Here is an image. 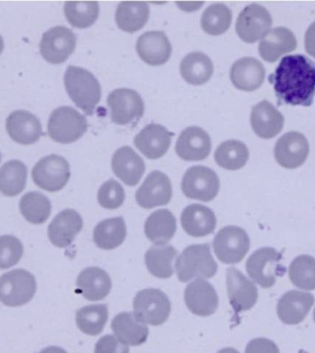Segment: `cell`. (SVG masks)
<instances>
[{
	"label": "cell",
	"mask_w": 315,
	"mask_h": 353,
	"mask_svg": "<svg viewBox=\"0 0 315 353\" xmlns=\"http://www.w3.org/2000/svg\"><path fill=\"white\" fill-rule=\"evenodd\" d=\"M280 255L273 248H262L251 254L246 270L254 281L262 288H270L276 281Z\"/></svg>",
	"instance_id": "cell-13"
},
{
	"label": "cell",
	"mask_w": 315,
	"mask_h": 353,
	"mask_svg": "<svg viewBox=\"0 0 315 353\" xmlns=\"http://www.w3.org/2000/svg\"><path fill=\"white\" fill-rule=\"evenodd\" d=\"M314 322H315V310H314Z\"/></svg>",
	"instance_id": "cell-51"
},
{
	"label": "cell",
	"mask_w": 315,
	"mask_h": 353,
	"mask_svg": "<svg viewBox=\"0 0 315 353\" xmlns=\"http://www.w3.org/2000/svg\"><path fill=\"white\" fill-rule=\"evenodd\" d=\"M289 279L298 288L315 289V259L308 255L297 256L289 266Z\"/></svg>",
	"instance_id": "cell-42"
},
{
	"label": "cell",
	"mask_w": 315,
	"mask_h": 353,
	"mask_svg": "<svg viewBox=\"0 0 315 353\" xmlns=\"http://www.w3.org/2000/svg\"><path fill=\"white\" fill-rule=\"evenodd\" d=\"M272 23V17L267 8L260 5L251 4L240 13L235 30L243 41L254 43L269 32Z\"/></svg>",
	"instance_id": "cell-11"
},
{
	"label": "cell",
	"mask_w": 315,
	"mask_h": 353,
	"mask_svg": "<svg viewBox=\"0 0 315 353\" xmlns=\"http://www.w3.org/2000/svg\"><path fill=\"white\" fill-rule=\"evenodd\" d=\"M64 11L72 26L86 29L98 19L99 8L96 1H68L66 2Z\"/></svg>",
	"instance_id": "cell-40"
},
{
	"label": "cell",
	"mask_w": 315,
	"mask_h": 353,
	"mask_svg": "<svg viewBox=\"0 0 315 353\" xmlns=\"http://www.w3.org/2000/svg\"><path fill=\"white\" fill-rule=\"evenodd\" d=\"M269 81L283 103L309 107L315 96V63L305 55H287L282 58Z\"/></svg>",
	"instance_id": "cell-1"
},
{
	"label": "cell",
	"mask_w": 315,
	"mask_h": 353,
	"mask_svg": "<svg viewBox=\"0 0 315 353\" xmlns=\"http://www.w3.org/2000/svg\"><path fill=\"white\" fill-rule=\"evenodd\" d=\"M229 77L238 90L254 91L261 87L265 81V66L256 58H240L232 65Z\"/></svg>",
	"instance_id": "cell-24"
},
{
	"label": "cell",
	"mask_w": 315,
	"mask_h": 353,
	"mask_svg": "<svg viewBox=\"0 0 315 353\" xmlns=\"http://www.w3.org/2000/svg\"><path fill=\"white\" fill-rule=\"evenodd\" d=\"M175 151L180 159L185 161H200L209 157L211 151V139L200 127H188L180 134Z\"/></svg>",
	"instance_id": "cell-17"
},
{
	"label": "cell",
	"mask_w": 315,
	"mask_h": 353,
	"mask_svg": "<svg viewBox=\"0 0 315 353\" xmlns=\"http://www.w3.org/2000/svg\"><path fill=\"white\" fill-rule=\"evenodd\" d=\"M218 353H240L238 350L232 349V347H225V349L220 350Z\"/></svg>",
	"instance_id": "cell-49"
},
{
	"label": "cell",
	"mask_w": 315,
	"mask_h": 353,
	"mask_svg": "<svg viewBox=\"0 0 315 353\" xmlns=\"http://www.w3.org/2000/svg\"><path fill=\"white\" fill-rule=\"evenodd\" d=\"M111 327L118 341L126 346H140L148 339V327L131 312L116 314Z\"/></svg>",
	"instance_id": "cell-30"
},
{
	"label": "cell",
	"mask_w": 315,
	"mask_h": 353,
	"mask_svg": "<svg viewBox=\"0 0 315 353\" xmlns=\"http://www.w3.org/2000/svg\"><path fill=\"white\" fill-rule=\"evenodd\" d=\"M214 157L220 167L228 170H238L247 163L249 150L240 141L228 140L218 145Z\"/></svg>",
	"instance_id": "cell-37"
},
{
	"label": "cell",
	"mask_w": 315,
	"mask_h": 353,
	"mask_svg": "<svg viewBox=\"0 0 315 353\" xmlns=\"http://www.w3.org/2000/svg\"><path fill=\"white\" fill-rule=\"evenodd\" d=\"M87 129L88 121L84 116L71 107L57 108L49 118L48 134L55 142H76Z\"/></svg>",
	"instance_id": "cell-4"
},
{
	"label": "cell",
	"mask_w": 315,
	"mask_h": 353,
	"mask_svg": "<svg viewBox=\"0 0 315 353\" xmlns=\"http://www.w3.org/2000/svg\"><path fill=\"white\" fill-rule=\"evenodd\" d=\"M94 353H129V349L115 336L106 335L97 342Z\"/></svg>",
	"instance_id": "cell-45"
},
{
	"label": "cell",
	"mask_w": 315,
	"mask_h": 353,
	"mask_svg": "<svg viewBox=\"0 0 315 353\" xmlns=\"http://www.w3.org/2000/svg\"><path fill=\"white\" fill-rule=\"evenodd\" d=\"M176 256L177 250L173 245H153L145 255L146 269L155 277L170 278L174 273L173 262Z\"/></svg>",
	"instance_id": "cell-35"
},
{
	"label": "cell",
	"mask_w": 315,
	"mask_h": 353,
	"mask_svg": "<svg viewBox=\"0 0 315 353\" xmlns=\"http://www.w3.org/2000/svg\"><path fill=\"white\" fill-rule=\"evenodd\" d=\"M124 188L115 179H109L104 182L99 188L98 192V201L102 208L113 210L117 209L124 203Z\"/></svg>",
	"instance_id": "cell-44"
},
{
	"label": "cell",
	"mask_w": 315,
	"mask_h": 353,
	"mask_svg": "<svg viewBox=\"0 0 315 353\" xmlns=\"http://www.w3.org/2000/svg\"><path fill=\"white\" fill-rule=\"evenodd\" d=\"M111 120L118 125L137 123L144 114L145 105L137 91L130 88H117L108 96Z\"/></svg>",
	"instance_id": "cell-10"
},
{
	"label": "cell",
	"mask_w": 315,
	"mask_h": 353,
	"mask_svg": "<svg viewBox=\"0 0 315 353\" xmlns=\"http://www.w3.org/2000/svg\"><path fill=\"white\" fill-rule=\"evenodd\" d=\"M297 48V39L292 30L284 27L275 28L262 39L259 54L268 63H275L282 55Z\"/></svg>",
	"instance_id": "cell-27"
},
{
	"label": "cell",
	"mask_w": 315,
	"mask_h": 353,
	"mask_svg": "<svg viewBox=\"0 0 315 353\" xmlns=\"http://www.w3.org/2000/svg\"><path fill=\"white\" fill-rule=\"evenodd\" d=\"M220 182L217 173L204 165L188 168L182 176V190L187 198L201 201L214 200L220 190Z\"/></svg>",
	"instance_id": "cell-8"
},
{
	"label": "cell",
	"mask_w": 315,
	"mask_h": 353,
	"mask_svg": "<svg viewBox=\"0 0 315 353\" xmlns=\"http://www.w3.org/2000/svg\"><path fill=\"white\" fill-rule=\"evenodd\" d=\"M22 255H23V245L17 237L0 236V269H8L19 263Z\"/></svg>",
	"instance_id": "cell-43"
},
{
	"label": "cell",
	"mask_w": 315,
	"mask_h": 353,
	"mask_svg": "<svg viewBox=\"0 0 315 353\" xmlns=\"http://www.w3.org/2000/svg\"><path fill=\"white\" fill-rule=\"evenodd\" d=\"M137 52L141 59L151 65H162L170 59V41L163 32H146L137 41Z\"/></svg>",
	"instance_id": "cell-22"
},
{
	"label": "cell",
	"mask_w": 315,
	"mask_h": 353,
	"mask_svg": "<svg viewBox=\"0 0 315 353\" xmlns=\"http://www.w3.org/2000/svg\"><path fill=\"white\" fill-rule=\"evenodd\" d=\"M180 72L185 81L191 85H200L211 79L214 65L207 54L201 52H193L182 60Z\"/></svg>",
	"instance_id": "cell-33"
},
{
	"label": "cell",
	"mask_w": 315,
	"mask_h": 353,
	"mask_svg": "<svg viewBox=\"0 0 315 353\" xmlns=\"http://www.w3.org/2000/svg\"><path fill=\"white\" fill-rule=\"evenodd\" d=\"M305 49L309 55L315 58V21L305 33Z\"/></svg>",
	"instance_id": "cell-47"
},
{
	"label": "cell",
	"mask_w": 315,
	"mask_h": 353,
	"mask_svg": "<svg viewBox=\"0 0 315 353\" xmlns=\"http://www.w3.org/2000/svg\"><path fill=\"white\" fill-rule=\"evenodd\" d=\"M77 289L88 301L104 299L112 289V280L105 270L97 267L83 270L77 278Z\"/></svg>",
	"instance_id": "cell-29"
},
{
	"label": "cell",
	"mask_w": 315,
	"mask_h": 353,
	"mask_svg": "<svg viewBox=\"0 0 315 353\" xmlns=\"http://www.w3.org/2000/svg\"><path fill=\"white\" fill-rule=\"evenodd\" d=\"M226 285L229 303L236 313L250 310L256 305L258 291L253 281L248 280L239 270H227Z\"/></svg>",
	"instance_id": "cell-15"
},
{
	"label": "cell",
	"mask_w": 315,
	"mask_h": 353,
	"mask_svg": "<svg viewBox=\"0 0 315 353\" xmlns=\"http://www.w3.org/2000/svg\"><path fill=\"white\" fill-rule=\"evenodd\" d=\"M40 353H68L62 347L57 346L47 347L41 350Z\"/></svg>",
	"instance_id": "cell-48"
},
{
	"label": "cell",
	"mask_w": 315,
	"mask_h": 353,
	"mask_svg": "<svg viewBox=\"0 0 315 353\" xmlns=\"http://www.w3.org/2000/svg\"><path fill=\"white\" fill-rule=\"evenodd\" d=\"M3 49H4V41H3L1 35H0V54H1Z\"/></svg>",
	"instance_id": "cell-50"
},
{
	"label": "cell",
	"mask_w": 315,
	"mask_h": 353,
	"mask_svg": "<svg viewBox=\"0 0 315 353\" xmlns=\"http://www.w3.org/2000/svg\"><path fill=\"white\" fill-rule=\"evenodd\" d=\"M245 353H279V350L272 341L259 338L249 342Z\"/></svg>",
	"instance_id": "cell-46"
},
{
	"label": "cell",
	"mask_w": 315,
	"mask_h": 353,
	"mask_svg": "<svg viewBox=\"0 0 315 353\" xmlns=\"http://www.w3.org/2000/svg\"><path fill=\"white\" fill-rule=\"evenodd\" d=\"M77 37L68 28L57 26L44 33L40 52L44 59L51 63L65 62L75 51Z\"/></svg>",
	"instance_id": "cell-12"
},
{
	"label": "cell",
	"mask_w": 315,
	"mask_h": 353,
	"mask_svg": "<svg viewBox=\"0 0 315 353\" xmlns=\"http://www.w3.org/2000/svg\"><path fill=\"white\" fill-rule=\"evenodd\" d=\"M126 236V222L122 217L109 218L102 221L94 228V243L102 250H115L122 245Z\"/></svg>",
	"instance_id": "cell-34"
},
{
	"label": "cell",
	"mask_w": 315,
	"mask_h": 353,
	"mask_svg": "<svg viewBox=\"0 0 315 353\" xmlns=\"http://www.w3.org/2000/svg\"><path fill=\"white\" fill-rule=\"evenodd\" d=\"M36 281L32 273L25 270H14L0 277V302L17 307L26 305L35 296Z\"/></svg>",
	"instance_id": "cell-5"
},
{
	"label": "cell",
	"mask_w": 315,
	"mask_h": 353,
	"mask_svg": "<svg viewBox=\"0 0 315 353\" xmlns=\"http://www.w3.org/2000/svg\"><path fill=\"white\" fill-rule=\"evenodd\" d=\"M181 223L184 230L193 237L209 236L214 232L217 218L209 207L201 204H191L184 210L181 215Z\"/></svg>",
	"instance_id": "cell-28"
},
{
	"label": "cell",
	"mask_w": 315,
	"mask_h": 353,
	"mask_svg": "<svg viewBox=\"0 0 315 353\" xmlns=\"http://www.w3.org/2000/svg\"><path fill=\"white\" fill-rule=\"evenodd\" d=\"M173 137V132H169L165 127L151 123L135 135L134 143L144 156L149 159H158L167 153Z\"/></svg>",
	"instance_id": "cell-19"
},
{
	"label": "cell",
	"mask_w": 315,
	"mask_h": 353,
	"mask_svg": "<svg viewBox=\"0 0 315 353\" xmlns=\"http://www.w3.org/2000/svg\"><path fill=\"white\" fill-rule=\"evenodd\" d=\"M115 175L127 186L138 184L145 172V163L129 146L117 149L112 159Z\"/></svg>",
	"instance_id": "cell-25"
},
{
	"label": "cell",
	"mask_w": 315,
	"mask_h": 353,
	"mask_svg": "<svg viewBox=\"0 0 315 353\" xmlns=\"http://www.w3.org/2000/svg\"><path fill=\"white\" fill-rule=\"evenodd\" d=\"M6 129L11 139L24 145L37 142L43 132L40 121L27 110L11 113L7 119Z\"/></svg>",
	"instance_id": "cell-21"
},
{
	"label": "cell",
	"mask_w": 315,
	"mask_h": 353,
	"mask_svg": "<svg viewBox=\"0 0 315 353\" xmlns=\"http://www.w3.org/2000/svg\"><path fill=\"white\" fill-rule=\"evenodd\" d=\"M308 140L298 132H289L278 140L274 149L276 162L281 167L297 168L303 165L309 156Z\"/></svg>",
	"instance_id": "cell-16"
},
{
	"label": "cell",
	"mask_w": 315,
	"mask_h": 353,
	"mask_svg": "<svg viewBox=\"0 0 315 353\" xmlns=\"http://www.w3.org/2000/svg\"><path fill=\"white\" fill-rule=\"evenodd\" d=\"M19 211L28 222L41 225L46 223L51 214V203L43 193L28 192L19 201Z\"/></svg>",
	"instance_id": "cell-38"
},
{
	"label": "cell",
	"mask_w": 315,
	"mask_h": 353,
	"mask_svg": "<svg viewBox=\"0 0 315 353\" xmlns=\"http://www.w3.org/2000/svg\"><path fill=\"white\" fill-rule=\"evenodd\" d=\"M314 303V297L311 294L289 291L279 299L276 311L285 324L297 325L303 321Z\"/></svg>",
	"instance_id": "cell-26"
},
{
	"label": "cell",
	"mask_w": 315,
	"mask_h": 353,
	"mask_svg": "<svg viewBox=\"0 0 315 353\" xmlns=\"http://www.w3.org/2000/svg\"><path fill=\"white\" fill-rule=\"evenodd\" d=\"M213 248L222 263L236 264L242 261L250 248V239L242 228L229 225L216 234Z\"/></svg>",
	"instance_id": "cell-9"
},
{
	"label": "cell",
	"mask_w": 315,
	"mask_h": 353,
	"mask_svg": "<svg viewBox=\"0 0 315 353\" xmlns=\"http://www.w3.org/2000/svg\"><path fill=\"white\" fill-rule=\"evenodd\" d=\"M176 219L167 209L152 212L145 223V234L156 245L167 244L176 232Z\"/></svg>",
	"instance_id": "cell-31"
},
{
	"label": "cell",
	"mask_w": 315,
	"mask_h": 353,
	"mask_svg": "<svg viewBox=\"0 0 315 353\" xmlns=\"http://www.w3.org/2000/svg\"><path fill=\"white\" fill-rule=\"evenodd\" d=\"M27 181V168L19 160H10L0 168V192L8 197L19 195Z\"/></svg>",
	"instance_id": "cell-36"
},
{
	"label": "cell",
	"mask_w": 315,
	"mask_h": 353,
	"mask_svg": "<svg viewBox=\"0 0 315 353\" xmlns=\"http://www.w3.org/2000/svg\"><path fill=\"white\" fill-rule=\"evenodd\" d=\"M232 13L226 5L217 3L209 6L201 18V27L204 32L212 36L222 34L231 24Z\"/></svg>",
	"instance_id": "cell-41"
},
{
	"label": "cell",
	"mask_w": 315,
	"mask_h": 353,
	"mask_svg": "<svg viewBox=\"0 0 315 353\" xmlns=\"http://www.w3.org/2000/svg\"><path fill=\"white\" fill-rule=\"evenodd\" d=\"M133 307L135 316L140 322L160 325L167 321L171 305L167 295L160 290L145 289L135 295Z\"/></svg>",
	"instance_id": "cell-6"
},
{
	"label": "cell",
	"mask_w": 315,
	"mask_h": 353,
	"mask_svg": "<svg viewBox=\"0 0 315 353\" xmlns=\"http://www.w3.org/2000/svg\"><path fill=\"white\" fill-rule=\"evenodd\" d=\"M148 3L124 1L115 11V21L119 29L126 32H135L145 26L149 18Z\"/></svg>",
	"instance_id": "cell-32"
},
{
	"label": "cell",
	"mask_w": 315,
	"mask_h": 353,
	"mask_svg": "<svg viewBox=\"0 0 315 353\" xmlns=\"http://www.w3.org/2000/svg\"><path fill=\"white\" fill-rule=\"evenodd\" d=\"M64 82L69 98L87 115H93L101 101V85L90 71L70 65L66 69Z\"/></svg>",
	"instance_id": "cell-2"
},
{
	"label": "cell",
	"mask_w": 315,
	"mask_h": 353,
	"mask_svg": "<svg viewBox=\"0 0 315 353\" xmlns=\"http://www.w3.org/2000/svg\"><path fill=\"white\" fill-rule=\"evenodd\" d=\"M0 160H1V154H0Z\"/></svg>",
	"instance_id": "cell-52"
},
{
	"label": "cell",
	"mask_w": 315,
	"mask_h": 353,
	"mask_svg": "<svg viewBox=\"0 0 315 353\" xmlns=\"http://www.w3.org/2000/svg\"><path fill=\"white\" fill-rule=\"evenodd\" d=\"M35 183L49 192L62 190L70 178L68 162L58 154H50L39 160L32 168Z\"/></svg>",
	"instance_id": "cell-7"
},
{
	"label": "cell",
	"mask_w": 315,
	"mask_h": 353,
	"mask_svg": "<svg viewBox=\"0 0 315 353\" xmlns=\"http://www.w3.org/2000/svg\"><path fill=\"white\" fill-rule=\"evenodd\" d=\"M173 196L170 179L160 171H153L146 176L135 193V201L144 209L166 205Z\"/></svg>",
	"instance_id": "cell-14"
},
{
	"label": "cell",
	"mask_w": 315,
	"mask_h": 353,
	"mask_svg": "<svg viewBox=\"0 0 315 353\" xmlns=\"http://www.w3.org/2000/svg\"><path fill=\"white\" fill-rule=\"evenodd\" d=\"M106 305H91L79 309L76 313V323L79 330L90 336H97L102 332L108 321Z\"/></svg>",
	"instance_id": "cell-39"
},
{
	"label": "cell",
	"mask_w": 315,
	"mask_h": 353,
	"mask_svg": "<svg viewBox=\"0 0 315 353\" xmlns=\"http://www.w3.org/2000/svg\"><path fill=\"white\" fill-rule=\"evenodd\" d=\"M185 305L193 314L199 316H209L218 307L217 292L209 281L198 279L188 284L184 291Z\"/></svg>",
	"instance_id": "cell-18"
},
{
	"label": "cell",
	"mask_w": 315,
	"mask_h": 353,
	"mask_svg": "<svg viewBox=\"0 0 315 353\" xmlns=\"http://www.w3.org/2000/svg\"><path fill=\"white\" fill-rule=\"evenodd\" d=\"M177 277L182 283L193 279L214 277L218 264L210 252L209 244L189 245L182 251L175 262Z\"/></svg>",
	"instance_id": "cell-3"
},
{
	"label": "cell",
	"mask_w": 315,
	"mask_h": 353,
	"mask_svg": "<svg viewBox=\"0 0 315 353\" xmlns=\"http://www.w3.org/2000/svg\"><path fill=\"white\" fill-rule=\"evenodd\" d=\"M82 228L83 220L79 212L66 209L59 212L50 223L47 234L55 247L66 248L72 244Z\"/></svg>",
	"instance_id": "cell-20"
},
{
	"label": "cell",
	"mask_w": 315,
	"mask_h": 353,
	"mask_svg": "<svg viewBox=\"0 0 315 353\" xmlns=\"http://www.w3.org/2000/svg\"><path fill=\"white\" fill-rule=\"evenodd\" d=\"M284 116L269 101H262L254 106L251 125L257 137L271 139L283 129Z\"/></svg>",
	"instance_id": "cell-23"
}]
</instances>
